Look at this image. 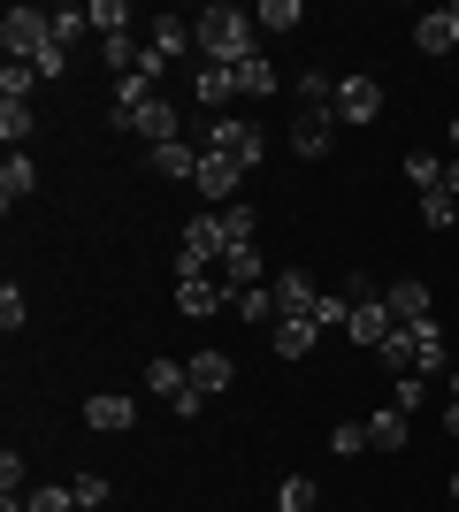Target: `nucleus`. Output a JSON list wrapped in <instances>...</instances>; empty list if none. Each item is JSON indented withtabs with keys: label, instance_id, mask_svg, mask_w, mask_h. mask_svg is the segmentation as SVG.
Wrapping results in <instances>:
<instances>
[{
	"label": "nucleus",
	"instance_id": "39",
	"mask_svg": "<svg viewBox=\"0 0 459 512\" xmlns=\"http://www.w3.org/2000/svg\"><path fill=\"white\" fill-rule=\"evenodd\" d=\"M31 69H39V85H54V77H62V69H69V46H46V54H39V62H31Z\"/></svg>",
	"mask_w": 459,
	"mask_h": 512
},
{
	"label": "nucleus",
	"instance_id": "17",
	"mask_svg": "<svg viewBox=\"0 0 459 512\" xmlns=\"http://www.w3.org/2000/svg\"><path fill=\"white\" fill-rule=\"evenodd\" d=\"M146 46H153V54H169V62H184V54H192V16H153Z\"/></svg>",
	"mask_w": 459,
	"mask_h": 512
},
{
	"label": "nucleus",
	"instance_id": "26",
	"mask_svg": "<svg viewBox=\"0 0 459 512\" xmlns=\"http://www.w3.org/2000/svg\"><path fill=\"white\" fill-rule=\"evenodd\" d=\"M0 138H8V146H31V100H0Z\"/></svg>",
	"mask_w": 459,
	"mask_h": 512
},
{
	"label": "nucleus",
	"instance_id": "24",
	"mask_svg": "<svg viewBox=\"0 0 459 512\" xmlns=\"http://www.w3.org/2000/svg\"><path fill=\"white\" fill-rule=\"evenodd\" d=\"M146 390H161V398H169V406H176V398L192 390V375H184V360H153V367H146Z\"/></svg>",
	"mask_w": 459,
	"mask_h": 512
},
{
	"label": "nucleus",
	"instance_id": "5",
	"mask_svg": "<svg viewBox=\"0 0 459 512\" xmlns=\"http://www.w3.org/2000/svg\"><path fill=\"white\" fill-rule=\"evenodd\" d=\"M108 123L115 130H138L146 146H169V138H176V100H169V92H153V100H138V107H115Z\"/></svg>",
	"mask_w": 459,
	"mask_h": 512
},
{
	"label": "nucleus",
	"instance_id": "41",
	"mask_svg": "<svg viewBox=\"0 0 459 512\" xmlns=\"http://www.w3.org/2000/svg\"><path fill=\"white\" fill-rule=\"evenodd\" d=\"M0 329H23V291H16V283L0 291Z\"/></svg>",
	"mask_w": 459,
	"mask_h": 512
},
{
	"label": "nucleus",
	"instance_id": "42",
	"mask_svg": "<svg viewBox=\"0 0 459 512\" xmlns=\"http://www.w3.org/2000/svg\"><path fill=\"white\" fill-rule=\"evenodd\" d=\"M444 436L459 444V398H444Z\"/></svg>",
	"mask_w": 459,
	"mask_h": 512
},
{
	"label": "nucleus",
	"instance_id": "14",
	"mask_svg": "<svg viewBox=\"0 0 459 512\" xmlns=\"http://www.w3.org/2000/svg\"><path fill=\"white\" fill-rule=\"evenodd\" d=\"M414 46H421V54H452V46H459V0H452V8H429V16L414 23Z\"/></svg>",
	"mask_w": 459,
	"mask_h": 512
},
{
	"label": "nucleus",
	"instance_id": "38",
	"mask_svg": "<svg viewBox=\"0 0 459 512\" xmlns=\"http://www.w3.org/2000/svg\"><path fill=\"white\" fill-rule=\"evenodd\" d=\"M69 497H77V505H92V512H100V505H108V474H77V490H69Z\"/></svg>",
	"mask_w": 459,
	"mask_h": 512
},
{
	"label": "nucleus",
	"instance_id": "22",
	"mask_svg": "<svg viewBox=\"0 0 459 512\" xmlns=\"http://www.w3.org/2000/svg\"><path fill=\"white\" fill-rule=\"evenodd\" d=\"M222 283H230V291H253V283H261V245H238V253L222 260Z\"/></svg>",
	"mask_w": 459,
	"mask_h": 512
},
{
	"label": "nucleus",
	"instance_id": "30",
	"mask_svg": "<svg viewBox=\"0 0 459 512\" xmlns=\"http://www.w3.org/2000/svg\"><path fill=\"white\" fill-rule=\"evenodd\" d=\"M406 176H414V192H444V161L437 153H406Z\"/></svg>",
	"mask_w": 459,
	"mask_h": 512
},
{
	"label": "nucleus",
	"instance_id": "8",
	"mask_svg": "<svg viewBox=\"0 0 459 512\" xmlns=\"http://www.w3.org/2000/svg\"><path fill=\"white\" fill-rule=\"evenodd\" d=\"M398 329V314H391V299H352V314H345V337L352 344H368V352H383V337Z\"/></svg>",
	"mask_w": 459,
	"mask_h": 512
},
{
	"label": "nucleus",
	"instance_id": "10",
	"mask_svg": "<svg viewBox=\"0 0 459 512\" xmlns=\"http://www.w3.org/2000/svg\"><path fill=\"white\" fill-rule=\"evenodd\" d=\"M314 314H322V291H314V276L284 268V276H276V321H314Z\"/></svg>",
	"mask_w": 459,
	"mask_h": 512
},
{
	"label": "nucleus",
	"instance_id": "23",
	"mask_svg": "<svg viewBox=\"0 0 459 512\" xmlns=\"http://www.w3.org/2000/svg\"><path fill=\"white\" fill-rule=\"evenodd\" d=\"M238 314L253 321V329H276V283H253V291H238Z\"/></svg>",
	"mask_w": 459,
	"mask_h": 512
},
{
	"label": "nucleus",
	"instance_id": "6",
	"mask_svg": "<svg viewBox=\"0 0 459 512\" xmlns=\"http://www.w3.org/2000/svg\"><path fill=\"white\" fill-rule=\"evenodd\" d=\"M337 146V107H299V123H291V153L299 161H322Z\"/></svg>",
	"mask_w": 459,
	"mask_h": 512
},
{
	"label": "nucleus",
	"instance_id": "37",
	"mask_svg": "<svg viewBox=\"0 0 459 512\" xmlns=\"http://www.w3.org/2000/svg\"><path fill=\"white\" fill-rule=\"evenodd\" d=\"M23 512H77V497H69V490H31Z\"/></svg>",
	"mask_w": 459,
	"mask_h": 512
},
{
	"label": "nucleus",
	"instance_id": "31",
	"mask_svg": "<svg viewBox=\"0 0 459 512\" xmlns=\"http://www.w3.org/2000/svg\"><path fill=\"white\" fill-rule=\"evenodd\" d=\"M421 222H429V230H452V222H459V199L452 192H421Z\"/></svg>",
	"mask_w": 459,
	"mask_h": 512
},
{
	"label": "nucleus",
	"instance_id": "18",
	"mask_svg": "<svg viewBox=\"0 0 459 512\" xmlns=\"http://www.w3.org/2000/svg\"><path fill=\"white\" fill-rule=\"evenodd\" d=\"M192 100H199V107H230V100H238V77H230L222 62H199V77H192Z\"/></svg>",
	"mask_w": 459,
	"mask_h": 512
},
{
	"label": "nucleus",
	"instance_id": "48",
	"mask_svg": "<svg viewBox=\"0 0 459 512\" xmlns=\"http://www.w3.org/2000/svg\"><path fill=\"white\" fill-rule=\"evenodd\" d=\"M452 512H459V505H452Z\"/></svg>",
	"mask_w": 459,
	"mask_h": 512
},
{
	"label": "nucleus",
	"instance_id": "33",
	"mask_svg": "<svg viewBox=\"0 0 459 512\" xmlns=\"http://www.w3.org/2000/svg\"><path fill=\"white\" fill-rule=\"evenodd\" d=\"M222 237H230V253L253 245V207H222ZM230 253H222V260H230Z\"/></svg>",
	"mask_w": 459,
	"mask_h": 512
},
{
	"label": "nucleus",
	"instance_id": "43",
	"mask_svg": "<svg viewBox=\"0 0 459 512\" xmlns=\"http://www.w3.org/2000/svg\"><path fill=\"white\" fill-rule=\"evenodd\" d=\"M444 192H452V199H459V161H452V169H444Z\"/></svg>",
	"mask_w": 459,
	"mask_h": 512
},
{
	"label": "nucleus",
	"instance_id": "32",
	"mask_svg": "<svg viewBox=\"0 0 459 512\" xmlns=\"http://www.w3.org/2000/svg\"><path fill=\"white\" fill-rule=\"evenodd\" d=\"M276 505H284V512H314V505H322V490H314L306 474H291L284 490H276Z\"/></svg>",
	"mask_w": 459,
	"mask_h": 512
},
{
	"label": "nucleus",
	"instance_id": "45",
	"mask_svg": "<svg viewBox=\"0 0 459 512\" xmlns=\"http://www.w3.org/2000/svg\"><path fill=\"white\" fill-rule=\"evenodd\" d=\"M452 161H459V123H452Z\"/></svg>",
	"mask_w": 459,
	"mask_h": 512
},
{
	"label": "nucleus",
	"instance_id": "7",
	"mask_svg": "<svg viewBox=\"0 0 459 512\" xmlns=\"http://www.w3.org/2000/svg\"><path fill=\"white\" fill-rule=\"evenodd\" d=\"M176 306H184L192 321H207V314H222V306H238V291H230L222 276H176Z\"/></svg>",
	"mask_w": 459,
	"mask_h": 512
},
{
	"label": "nucleus",
	"instance_id": "20",
	"mask_svg": "<svg viewBox=\"0 0 459 512\" xmlns=\"http://www.w3.org/2000/svg\"><path fill=\"white\" fill-rule=\"evenodd\" d=\"M314 329H322V321H276V329H268L276 360H306V352H314Z\"/></svg>",
	"mask_w": 459,
	"mask_h": 512
},
{
	"label": "nucleus",
	"instance_id": "2",
	"mask_svg": "<svg viewBox=\"0 0 459 512\" xmlns=\"http://www.w3.org/2000/svg\"><path fill=\"white\" fill-rule=\"evenodd\" d=\"M222 253H230V237H222V207H215V214H192V222H184L176 276H207V268H222Z\"/></svg>",
	"mask_w": 459,
	"mask_h": 512
},
{
	"label": "nucleus",
	"instance_id": "44",
	"mask_svg": "<svg viewBox=\"0 0 459 512\" xmlns=\"http://www.w3.org/2000/svg\"><path fill=\"white\" fill-rule=\"evenodd\" d=\"M444 390H452V398H459V367H452V383H444Z\"/></svg>",
	"mask_w": 459,
	"mask_h": 512
},
{
	"label": "nucleus",
	"instance_id": "13",
	"mask_svg": "<svg viewBox=\"0 0 459 512\" xmlns=\"http://www.w3.org/2000/svg\"><path fill=\"white\" fill-rule=\"evenodd\" d=\"M383 299H391L398 329H406V321H429V314H437V299H429V283H421V276H398V283H383Z\"/></svg>",
	"mask_w": 459,
	"mask_h": 512
},
{
	"label": "nucleus",
	"instance_id": "28",
	"mask_svg": "<svg viewBox=\"0 0 459 512\" xmlns=\"http://www.w3.org/2000/svg\"><path fill=\"white\" fill-rule=\"evenodd\" d=\"M92 31H100V39H123V31H131V8H123V0H92Z\"/></svg>",
	"mask_w": 459,
	"mask_h": 512
},
{
	"label": "nucleus",
	"instance_id": "4",
	"mask_svg": "<svg viewBox=\"0 0 459 512\" xmlns=\"http://www.w3.org/2000/svg\"><path fill=\"white\" fill-rule=\"evenodd\" d=\"M199 153H222V161H238L245 176L261 169V130L245 123V115H215V123H207V146Z\"/></svg>",
	"mask_w": 459,
	"mask_h": 512
},
{
	"label": "nucleus",
	"instance_id": "21",
	"mask_svg": "<svg viewBox=\"0 0 459 512\" xmlns=\"http://www.w3.org/2000/svg\"><path fill=\"white\" fill-rule=\"evenodd\" d=\"M230 77H238V92H245V100H268V92H276V62H268V54H245V62L230 69Z\"/></svg>",
	"mask_w": 459,
	"mask_h": 512
},
{
	"label": "nucleus",
	"instance_id": "3",
	"mask_svg": "<svg viewBox=\"0 0 459 512\" xmlns=\"http://www.w3.org/2000/svg\"><path fill=\"white\" fill-rule=\"evenodd\" d=\"M0 46H8V62H39L54 46V16L46 8H8L0 16Z\"/></svg>",
	"mask_w": 459,
	"mask_h": 512
},
{
	"label": "nucleus",
	"instance_id": "34",
	"mask_svg": "<svg viewBox=\"0 0 459 512\" xmlns=\"http://www.w3.org/2000/svg\"><path fill=\"white\" fill-rule=\"evenodd\" d=\"M77 31H92V8H54V46H77Z\"/></svg>",
	"mask_w": 459,
	"mask_h": 512
},
{
	"label": "nucleus",
	"instance_id": "15",
	"mask_svg": "<svg viewBox=\"0 0 459 512\" xmlns=\"http://www.w3.org/2000/svg\"><path fill=\"white\" fill-rule=\"evenodd\" d=\"M184 375H192L199 398H215V390H230V375H238V367H230V352H192V360H184Z\"/></svg>",
	"mask_w": 459,
	"mask_h": 512
},
{
	"label": "nucleus",
	"instance_id": "11",
	"mask_svg": "<svg viewBox=\"0 0 459 512\" xmlns=\"http://www.w3.org/2000/svg\"><path fill=\"white\" fill-rule=\"evenodd\" d=\"M131 421H138V406L123 398V390H92V398H85V428H92V436H123Z\"/></svg>",
	"mask_w": 459,
	"mask_h": 512
},
{
	"label": "nucleus",
	"instance_id": "35",
	"mask_svg": "<svg viewBox=\"0 0 459 512\" xmlns=\"http://www.w3.org/2000/svg\"><path fill=\"white\" fill-rule=\"evenodd\" d=\"M329 451H345V459H360V451H375V444H368V421H337V436H329Z\"/></svg>",
	"mask_w": 459,
	"mask_h": 512
},
{
	"label": "nucleus",
	"instance_id": "29",
	"mask_svg": "<svg viewBox=\"0 0 459 512\" xmlns=\"http://www.w3.org/2000/svg\"><path fill=\"white\" fill-rule=\"evenodd\" d=\"M31 92H39V69H31V62H8V69H0V100H31Z\"/></svg>",
	"mask_w": 459,
	"mask_h": 512
},
{
	"label": "nucleus",
	"instance_id": "46",
	"mask_svg": "<svg viewBox=\"0 0 459 512\" xmlns=\"http://www.w3.org/2000/svg\"><path fill=\"white\" fill-rule=\"evenodd\" d=\"M452 505H459V474H452Z\"/></svg>",
	"mask_w": 459,
	"mask_h": 512
},
{
	"label": "nucleus",
	"instance_id": "9",
	"mask_svg": "<svg viewBox=\"0 0 459 512\" xmlns=\"http://www.w3.org/2000/svg\"><path fill=\"white\" fill-rule=\"evenodd\" d=\"M337 123H375V115H383V85H375V77H337Z\"/></svg>",
	"mask_w": 459,
	"mask_h": 512
},
{
	"label": "nucleus",
	"instance_id": "1",
	"mask_svg": "<svg viewBox=\"0 0 459 512\" xmlns=\"http://www.w3.org/2000/svg\"><path fill=\"white\" fill-rule=\"evenodd\" d=\"M192 54L199 62H222V69H238L245 54H261V46H253V16H245V8H199L192 16Z\"/></svg>",
	"mask_w": 459,
	"mask_h": 512
},
{
	"label": "nucleus",
	"instance_id": "47",
	"mask_svg": "<svg viewBox=\"0 0 459 512\" xmlns=\"http://www.w3.org/2000/svg\"><path fill=\"white\" fill-rule=\"evenodd\" d=\"M77 512H92V505H77Z\"/></svg>",
	"mask_w": 459,
	"mask_h": 512
},
{
	"label": "nucleus",
	"instance_id": "16",
	"mask_svg": "<svg viewBox=\"0 0 459 512\" xmlns=\"http://www.w3.org/2000/svg\"><path fill=\"white\" fill-rule=\"evenodd\" d=\"M406 436H414V413H398V406H375L368 413V444L375 451H406Z\"/></svg>",
	"mask_w": 459,
	"mask_h": 512
},
{
	"label": "nucleus",
	"instance_id": "36",
	"mask_svg": "<svg viewBox=\"0 0 459 512\" xmlns=\"http://www.w3.org/2000/svg\"><path fill=\"white\" fill-rule=\"evenodd\" d=\"M421 398H429V375H398V383H391V406L398 413H414Z\"/></svg>",
	"mask_w": 459,
	"mask_h": 512
},
{
	"label": "nucleus",
	"instance_id": "12",
	"mask_svg": "<svg viewBox=\"0 0 459 512\" xmlns=\"http://www.w3.org/2000/svg\"><path fill=\"white\" fill-rule=\"evenodd\" d=\"M192 184H199V199L230 207V192L245 184V169H238V161H222V153H199V176H192Z\"/></svg>",
	"mask_w": 459,
	"mask_h": 512
},
{
	"label": "nucleus",
	"instance_id": "25",
	"mask_svg": "<svg viewBox=\"0 0 459 512\" xmlns=\"http://www.w3.org/2000/svg\"><path fill=\"white\" fill-rule=\"evenodd\" d=\"M146 161H153V176H199V153L176 146V138H169V146H153Z\"/></svg>",
	"mask_w": 459,
	"mask_h": 512
},
{
	"label": "nucleus",
	"instance_id": "27",
	"mask_svg": "<svg viewBox=\"0 0 459 512\" xmlns=\"http://www.w3.org/2000/svg\"><path fill=\"white\" fill-rule=\"evenodd\" d=\"M253 23H261V31H299L306 8H299V0H261V16H253Z\"/></svg>",
	"mask_w": 459,
	"mask_h": 512
},
{
	"label": "nucleus",
	"instance_id": "40",
	"mask_svg": "<svg viewBox=\"0 0 459 512\" xmlns=\"http://www.w3.org/2000/svg\"><path fill=\"white\" fill-rule=\"evenodd\" d=\"M0 490H8V497L23 490V451H0Z\"/></svg>",
	"mask_w": 459,
	"mask_h": 512
},
{
	"label": "nucleus",
	"instance_id": "19",
	"mask_svg": "<svg viewBox=\"0 0 459 512\" xmlns=\"http://www.w3.org/2000/svg\"><path fill=\"white\" fill-rule=\"evenodd\" d=\"M31 192H39V169H31V153H8V161H0V199H8V207H23Z\"/></svg>",
	"mask_w": 459,
	"mask_h": 512
}]
</instances>
